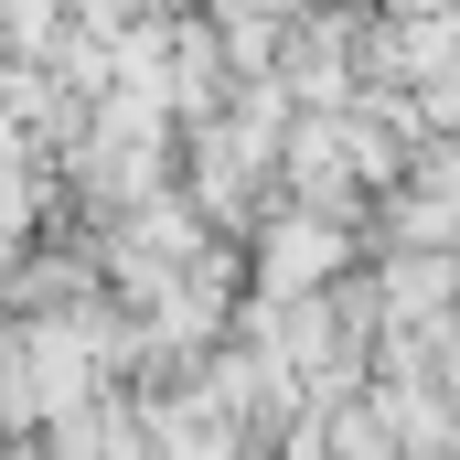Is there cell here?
<instances>
[{"mask_svg":"<svg viewBox=\"0 0 460 460\" xmlns=\"http://www.w3.org/2000/svg\"><path fill=\"white\" fill-rule=\"evenodd\" d=\"M0 460H43V450H32V439H11V450H0Z\"/></svg>","mask_w":460,"mask_h":460,"instance_id":"cell-1","label":"cell"},{"mask_svg":"<svg viewBox=\"0 0 460 460\" xmlns=\"http://www.w3.org/2000/svg\"><path fill=\"white\" fill-rule=\"evenodd\" d=\"M0 450H11V439H0Z\"/></svg>","mask_w":460,"mask_h":460,"instance_id":"cell-2","label":"cell"}]
</instances>
